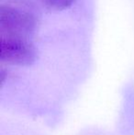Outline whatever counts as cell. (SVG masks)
Masks as SVG:
<instances>
[{"instance_id":"cell-3","label":"cell","mask_w":134,"mask_h":135,"mask_svg":"<svg viewBox=\"0 0 134 135\" xmlns=\"http://www.w3.org/2000/svg\"><path fill=\"white\" fill-rule=\"evenodd\" d=\"M0 5L11 6L36 14L39 7L44 6V0H0Z\"/></svg>"},{"instance_id":"cell-4","label":"cell","mask_w":134,"mask_h":135,"mask_svg":"<svg viewBox=\"0 0 134 135\" xmlns=\"http://www.w3.org/2000/svg\"><path fill=\"white\" fill-rule=\"evenodd\" d=\"M73 2L75 0H44V7L51 10H63Z\"/></svg>"},{"instance_id":"cell-1","label":"cell","mask_w":134,"mask_h":135,"mask_svg":"<svg viewBox=\"0 0 134 135\" xmlns=\"http://www.w3.org/2000/svg\"><path fill=\"white\" fill-rule=\"evenodd\" d=\"M38 27L35 13L0 5V36L31 40Z\"/></svg>"},{"instance_id":"cell-2","label":"cell","mask_w":134,"mask_h":135,"mask_svg":"<svg viewBox=\"0 0 134 135\" xmlns=\"http://www.w3.org/2000/svg\"><path fill=\"white\" fill-rule=\"evenodd\" d=\"M37 49L31 40L0 36V59L13 65L29 66L36 61Z\"/></svg>"}]
</instances>
